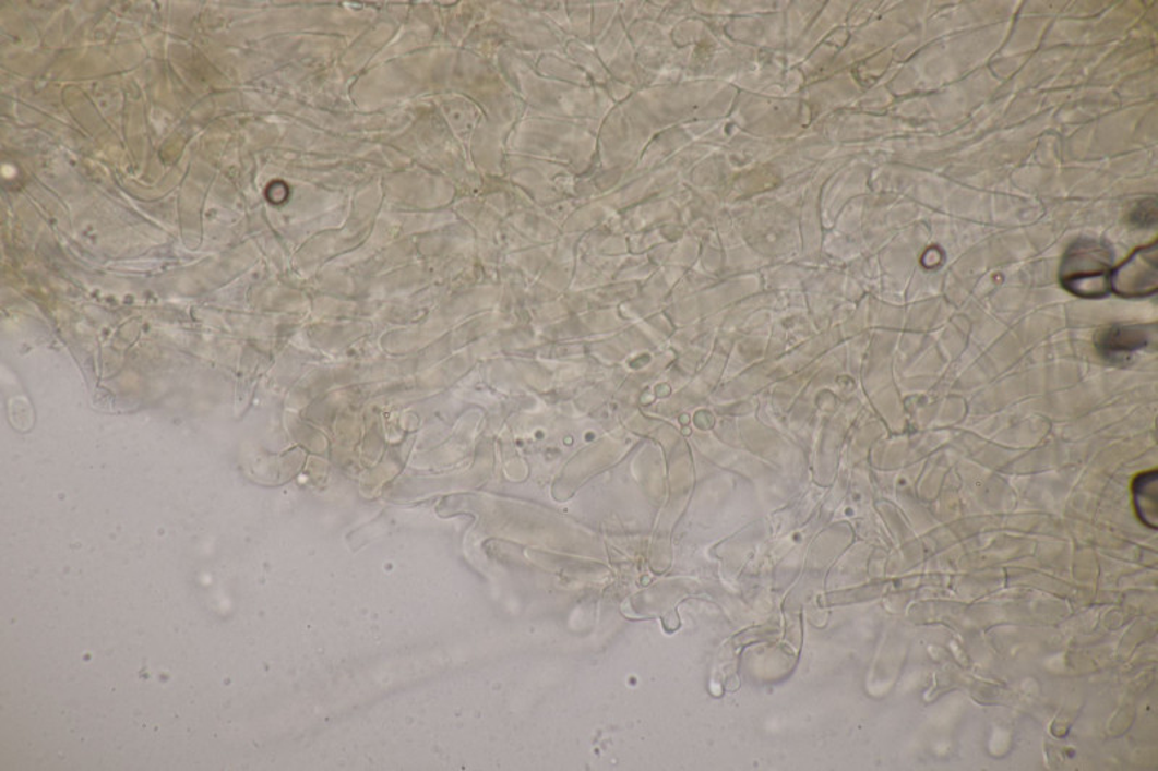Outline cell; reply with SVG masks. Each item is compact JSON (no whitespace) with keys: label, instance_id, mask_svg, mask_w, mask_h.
Returning <instances> with one entry per match:
<instances>
[{"label":"cell","instance_id":"6da1fadb","mask_svg":"<svg viewBox=\"0 0 1158 771\" xmlns=\"http://www.w3.org/2000/svg\"><path fill=\"white\" fill-rule=\"evenodd\" d=\"M1113 252L1098 239L1082 238L1072 243L1060 267V281L1069 292L1085 299H1099L1111 292Z\"/></svg>","mask_w":1158,"mask_h":771},{"label":"cell","instance_id":"7a4b0ae2","mask_svg":"<svg viewBox=\"0 0 1158 771\" xmlns=\"http://www.w3.org/2000/svg\"><path fill=\"white\" fill-rule=\"evenodd\" d=\"M1157 242L1139 248L1120 267L1112 269L1111 292L1120 297L1155 296L1158 290Z\"/></svg>","mask_w":1158,"mask_h":771},{"label":"cell","instance_id":"3957f363","mask_svg":"<svg viewBox=\"0 0 1158 771\" xmlns=\"http://www.w3.org/2000/svg\"><path fill=\"white\" fill-rule=\"evenodd\" d=\"M1156 340L1155 330L1144 326H1112L1100 332L1096 338V348L1108 359L1124 358L1125 354L1142 351Z\"/></svg>","mask_w":1158,"mask_h":771},{"label":"cell","instance_id":"277c9868","mask_svg":"<svg viewBox=\"0 0 1158 771\" xmlns=\"http://www.w3.org/2000/svg\"><path fill=\"white\" fill-rule=\"evenodd\" d=\"M1157 471L1139 473L1133 482L1135 513L1144 526L1156 530L1158 525Z\"/></svg>","mask_w":1158,"mask_h":771},{"label":"cell","instance_id":"5b68a950","mask_svg":"<svg viewBox=\"0 0 1158 771\" xmlns=\"http://www.w3.org/2000/svg\"><path fill=\"white\" fill-rule=\"evenodd\" d=\"M1157 221V202L1156 198L1150 201H1143L1134 212L1131 213V224L1138 226V228H1150L1155 226Z\"/></svg>","mask_w":1158,"mask_h":771}]
</instances>
